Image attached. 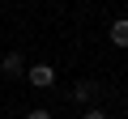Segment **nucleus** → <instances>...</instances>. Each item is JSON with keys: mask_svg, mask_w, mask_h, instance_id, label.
<instances>
[{"mask_svg": "<svg viewBox=\"0 0 128 119\" xmlns=\"http://www.w3.org/2000/svg\"><path fill=\"white\" fill-rule=\"evenodd\" d=\"M111 43L115 47H128V17H115L111 21Z\"/></svg>", "mask_w": 128, "mask_h": 119, "instance_id": "nucleus-4", "label": "nucleus"}, {"mask_svg": "<svg viewBox=\"0 0 128 119\" xmlns=\"http://www.w3.org/2000/svg\"><path fill=\"white\" fill-rule=\"evenodd\" d=\"M22 81H26L30 89H51V85H56V68H51V64H26Z\"/></svg>", "mask_w": 128, "mask_h": 119, "instance_id": "nucleus-1", "label": "nucleus"}, {"mask_svg": "<svg viewBox=\"0 0 128 119\" xmlns=\"http://www.w3.org/2000/svg\"><path fill=\"white\" fill-rule=\"evenodd\" d=\"M26 119H56V115H51L47 106H34V111H26Z\"/></svg>", "mask_w": 128, "mask_h": 119, "instance_id": "nucleus-5", "label": "nucleus"}, {"mask_svg": "<svg viewBox=\"0 0 128 119\" xmlns=\"http://www.w3.org/2000/svg\"><path fill=\"white\" fill-rule=\"evenodd\" d=\"M94 98H98V85H94V81H77V85H73V102L94 106Z\"/></svg>", "mask_w": 128, "mask_h": 119, "instance_id": "nucleus-3", "label": "nucleus"}, {"mask_svg": "<svg viewBox=\"0 0 128 119\" xmlns=\"http://www.w3.org/2000/svg\"><path fill=\"white\" fill-rule=\"evenodd\" d=\"M81 119H111V115H107L102 106H86V115H81Z\"/></svg>", "mask_w": 128, "mask_h": 119, "instance_id": "nucleus-6", "label": "nucleus"}, {"mask_svg": "<svg viewBox=\"0 0 128 119\" xmlns=\"http://www.w3.org/2000/svg\"><path fill=\"white\" fill-rule=\"evenodd\" d=\"M0 72L17 81V77L26 72V55H22V51H4V55H0Z\"/></svg>", "mask_w": 128, "mask_h": 119, "instance_id": "nucleus-2", "label": "nucleus"}]
</instances>
